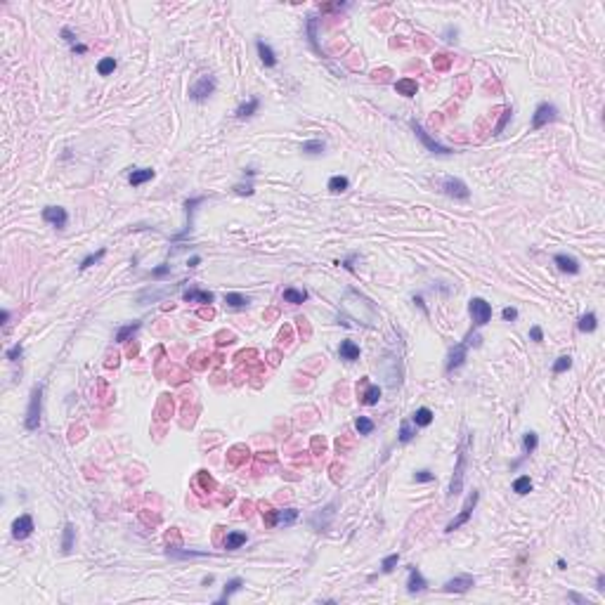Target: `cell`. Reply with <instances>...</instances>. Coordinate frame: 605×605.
I'll return each mask as SVG.
<instances>
[{"label":"cell","mask_w":605,"mask_h":605,"mask_svg":"<svg viewBox=\"0 0 605 605\" xmlns=\"http://www.w3.org/2000/svg\"><path fill=\"white\" fill-rule=\"evenodd\" d=\"M262 518H265V523H267L270 527H275V525H277V511H272L270 506H265V511H262Z\"/></svg>","instance_id":"cell-48"},{"label":"cell","mask_w":605,"mask_h":605,"mask_svg":"<svg viewBox=\"0 0 605 605\" xmlns=\"http://www.w3.org/2000/svg\"><path fill=\"white\" fill-rule=\"evenodd\" d=\"M414 480H416V482H433L435 475L430 473L428 468H423V470H416V473H414Z\"/></svg>","instance_id":"cell-46"},{"label":"cell","mask_w":605,"mask_h":605,"mask_svg":"<svg viewBox=\"0 0 605 605\" xmlns=\"http://www.w3.org/2000/svg\"><path fill=\"white\" fill-rule=\"evenodd\" d=\"M255 48H258V57H260V62L265 64V66H275V64H277V55H275V50L270 48L267 43L258 41V43H255Z\"/></svg>","instance_id":"cell-19"},{"label":"cell","mask_w":605,"mask_h":605,"mask_svg":"<svg viewBox=\"0 0 605 605\" xmlns=\"http://www.w3.org/2000/svg\"><path fill=\"white\" fill-rule=\"evenodd\" d=\"M478 499H480V492H475V489H473V492L468 494V499H466V503H463V509H461V513H459V516H456V518H454V520L447 525V527H445V532H447V534H452L454 529H459L461 525H466L468 520H470V516H473L475 506H478Z\"/></svg>","instance_id":"cell-3"},{"label":"cell","mask_w":605,"mask_h":605,"mask_svg":"<svg viewBox=\"0 0 605 605\" xmlns=\"http://www.w3.org/2000/svg\"><path fill=\"white\" fill-rule=\"evenodd\" d=\"M579 331L582 333H591V331H596V326H598V317H596V312H586L582 319H579Z\"/></svg>","instance_id":"cell-30"},{"label":"cell","mask_w":605,"mask_h":605,"mask_svg":"<svg viewBox=\"0 0 605 605\" xmlns=\"http://www.w3.org/2000/svg\"><path fill=\"white\" fill-rule=\"evenodd\" d=\"M553 262L558 265V270H560V272H567V275H579V260H577V258H572V255L558 253L556 258H553Z\"/></svg>","instance_id":"cell-15"},{"label":"cell","mask_w":605,"mask_h":605,"mask_svg":"<svg viewBox=\"0 0 605 605\" xmlns=\"http://www.w3.org/2000/svg\"><path fill=\"white\" fill-rule=\"evenodd\" d=\"M395 90H397L399 95H405V97H414L416 95V90H419V85H416L414 78H399V81L395 83Z\"/></svg>","instance_id":"cell-27"},{"label":"cell","mask_w":605,"mask_h":605,"mask_svg":"<svg viewBox=\"0 0 605 605\" xmlns=\"http://www.w3.org/2000/svg\"><path fill=\"white\" fill-rule=\"evenodd\" d=\"M241 586H244V579H239V577L229 579V582H227V584H225V589H222V596H220V598H218V605H225L227 600H229V596H232V593H237V591H239Z\"/></svg>","instance_id":"cell-24"},{"label":"cell","mask_w":605,"mask_h":605,"mask_svg":"<svg viewBox=\"0 0 605 605\" xmlns=\"http://www.w3.org/2000/svg\"><path fill=\"white\" fill-rule=\"evenodd\" d=\"M258 107H260V99H258V97H251L248 102H244V104H239V107H237V118L253 116L255 111H258Z\"/></svg>","instance_id":"cell-25"},{"label":"cell","mask_w":605,"mask_h":605,"mask_svg":"<svg viewBox=\"0 0 605 605\" xmlns=\"http://www.w3.org/2000/svg\"><path fill=\"white\" fill-rule=\"evenodd\" d=\"M529 338L534 341V343H542L544 341V331H542V326H532L529 329Z\"/></svg>","instance_id":"cell-52"},{"label":"cell","mask_w":605,"mask_h":605,"mask_svg":"<svg viewBox=\"0 0 605 605\" xmlns=\"http://www.w3.org/2000/svg\"><path fill=\"white\" fill-rule=\"evenodd\" d=\"M71 50H74L76 55H85V52H88V48H85V45H81V43H76Z\"/></svg>","instance_id":"cell-58"},{"label":"cell","mask_w":605,"mask_h":605,"mask_svg":"<svg viewBox=\"0 0 605 605\" xmlns=\"http://www.w3.org/2000/svg\"><path fill=\"white\" fill-rule=\"evenodd\" d=\"M442 189H445V194H447V196H452V199L466 201L468 196H470L466 182H463V180H459V178H445V180H442Z\"/></svg>","instance_id":"cell-8"},{"label":"cell","mask_w":605,"mask_h":605,"mask_svg":"<svg viewBox=\"0 0 605 605\" xmlns=\"http://www.w3.org/2000/svg\"><path fill=\"white\" fill-rule=\"evenodd\" d=\"M412 130L416 132V138L423 142V147H426L430 154H438V156H449V154H454V149H449V147L440 145V142H435L430 135H428L423 128H421V123H416V121H412Z\"/></svg>","instance_id":"cell-6"},{"label":"cell","mask_w":605,"mask_h":605,"mask_svg":"<svg viewBox=\"0 0 605 605\" xmlns=\"http://www.w3.org/2000/svg\"><path fill=\"white\" fill-rule=\"evenodd\" d=\"M248 302L251 300L246 296H241V293H225V305L232 310H244L248 308Z\"/></svg>","instance_id":"cell-31"},{"label":"cell","mask_w":605,"mask_h":605,"mask_svg":"<svg viewBox=\"0 0 605 605\" xmlns=\"http://www.w3.org/2000/svg\"><path fill=\"white\" fill-rule=\"evenodd\" d=\"M501 317L506 319V322H516V319H518V310L516 308H503Z\"/></svg>","instance_id":"cell-54"},{"label":"cell","mask_w":605,"mask_h":605,"mask_svg":"<svg viewBox=\"0 0 605 605\" xmlns=\"http://www.w3.org/2000/svg\"><path fill=\"white\" fill-rule=\"evenodd\" d=\"M282 298H284V302L298 305V302H305V300H308V291H305V289H293V286H289V289H284Z\"/></svg>","instance_id":"cell-23"},{"label":"cell","mask_w":605,"mask_h":605,"mask_svg":"<svg viewBox=\"0 0 605 605\" xmlns=\"http://www.w3.org/2000/svg\"><path fill=\"white\" fill-rule=\"evenodd\" d=\"M62 38H64V41H66V43H69L71 48H74V45H76V36H74V31H71L69 26H64V28H62Z\"/></svg>","instance_id":"cell-55"},{"label":"cell","mask_w":605,"mask_h":605,"mask_svg":"<svg viewBox=\"0 0 605 605\" xmlns=\"http://www.w3.org/2000/svg\"><path fill=\"white\" fill-rule=\"evenodd\" d=\"M43 220L50 222V225L57 227V229H64L66 222H69V213L59 206H45L43 208Z\"/></svg>","instance_id":"cell-9"},{"label":"cell","mask_w":605,"mask_h":605,"mask_svg":"<svg viewBox=\"0 0 605 605\" xmlns=\"http://www.w3.org/2000/svg\"><path fill=\"white\" fill-rule=\"evenodd\" d=\"M215 85H218V81H215V76H201L199 81L194 83L192 88H189V97H192L194 102H204V99H208V97L215 92Z\"/></svg>","instance_id":"cell-5"},{"label":"cell","mask_w":605,"mask_h":605,"mask_svg":"<svg viewBox=\"0 0 605 605\" xmlns=\"http://www.w3.org/2000/svg\"><path fill=\"white\" fill-rule=\"evenodd\" d=\"M414 435H416V428L412 426V423H402L399 426V442H412L414 440Z\"/></svg>","instance_id":"cell-40"},{"label":"cell","mask_w":605,"mask_h":605,"mask_svg":"<svg viewBox=\"0 0 605 605\" xmlns=\"http://www.w3.org/2000/svg\"><path fill=\"white\" fill-rule=\"evenodd\" d=\"M350 187V180L345 178V175H333V178L329 180V189L333 194H341V192H345Z\"/></svg>","instance_id":"cell-34"},{"label":"cell","mask_w":605,"mask_h":605,"mask_svg":"<svg viewBox=\"0 0 605 605\" xmlns=\"http://www.w3.org/2000/svg\"><path fill=\"white\" fill-rule=\"evenodd\" d=\"M572 366V357L570 355H563V357H558L556 362H553V374H563V372H567Z\"/></svg>","instance_id":"cell-41"},{"label":"cell","mask_w":605,"mask_h":605,"mask_svg":"<svg viewBox=\"0 0 605 605\" xmlns=\"http://www.w3.org/2000/svg\"><path fill=\"white\" fill-rule=\"evenodd\" d=\"M536 445H539V438H536V433H525L523 435V447H525V454H534Z\"/></svg>","instance_id":"cell-39"},{"label":"cell","mask_w":605,"mask_h":605,"mask_svg":"<svg viewBox=\"0 0 605 605\" xmlns=\"http://www.w3.org/2000/svg\"><path fill=\"white\" fill-rule=\"evenodd\" d=\"M603 584H605V577H603V575H598V582H596V589H598V591H603V589H605Z\"/></svg>","instance_id":"cell-61"},{"label":"cell","mask_w":605,"mask_h":605,"mask_svg":"<svg viewBox=\"0 0 605 605\" xmlns=\"http://www.w3.org/2000/svg\"><path fill=\"white\" fill-rule=\"evenodd\" d=\"M473 442V435H468V440L463 442L456 452V468H454V475H452V482H449V496H456L463 487V470H466V452Z\"/></svg>","instance_id":"cell-2"},{"label":"cell","mask_w":605,"mask_h":605,"mask_svg":"<svg viewBox=\"0 0 605 605\" xmlns=\"http://www.w3.org/2000/svg\"><path fill=\"white\" fill-rule=\"evenodd\" d=\"M473 584H475V579L470 577V575H459V577H454V579H449V582H445L442 591H447V593H466Z\"/></svg>","instance_id":"cell-13"},{"label":"cell","mask_w":605,"mask_h":605,"mask_svg":"<svg viewBox=\"0 0 605 605\" xmlns=\"http://www.w3.org/2000/svg\"><path fill=\"white\" fill-rule=\"evenodd\" d=\"M372 76H374V78H376V81H385V78H388V76H390V69H383V71H374Z\"/></svg>","instance_id":"cell-57"},{"label":"cell","mask_w":605,"mask_h":605,"mask_svg":"<svg viewBox=\"0 0 605 605\" xmlns=\"http://www.w3.org/2000/svg\"><path fill=\"white\" fill-rule=\"evenodd\" d=\"M21 355H24V348H21L19 343H17V345H12V348L7 350V359H10V362H17V359L21 357Z\"/></svg>","instance_id":"cell-47"},{"label":"cell","mask_w":605,"mask_h":605,"mask_svg":"<svg viewBox=\"0 0 605 605\" xmlns=\"http://www.w3.org/2000/svg\"><path fill=\"white\" fill-rule=\"evenodd\" d=\"M165 556L173 558V560H187V558H206V556H211V553H208V551H180V549H175V546L168 544Z\"/></svg>","instance_id":"cell-17"},{"label":"cell","mask_w":605,"mask_h":605,"mask_svg":"<svg viewBox=\"0 0 605 605\" xmlns=\"http://www.w3.org/2000/svg\"><path fill=\"white\" fill-rule=\"evenodd\" d=\"M324 147H326V145H324L322 140H310V142H302L300 151H302V154H312V156H315V154H322Z\"/></svg>","instance_id":"cell-37"},{"label":"cell","mask_w":605,"mask_h":605,"mask_svg":"<svg viewBox=\"0 0 605 605\" xmlns=\"http://www.w3.org/2000/svg\"><path fill=\"white\" fill-rule=\"evenodd\" d=\"M171 272V265H158V267L151 270V277H156V279H161V277H165Z\"/></svg>","instance_id":"cell-53"},{"label":"cell","mask_w":605,"mask_h":605,"mask_svg":"<svg viewBox=\"0 0 605 605\" xmlns=\"http://www.w3.org/2000/svg\"><path fill=\"white\" fill-rule=\"evenodd\" d=\"M33 529H36L33 527V518L28 516V513H24V516H19L12 523V536L14 539H26V536H31Z\"/></svg>","instance_id":"cell-14"},{"label":"cell","mask_w":605,"mask_h":605,"mask_svg":"<svg viewBox=\"0 0 605 605\" xmlns=\"http://www.w3.org/2000/svg\"><path fill=\"white\" fill-rule=\"evenodd\" d=\"M378 399H381V388H378V385H369L364 390V395H362V405L374 407V405H378Z\"/></svg>","instance_id":"cell-33"},{"label":"cell","mask_w":605,"mask_h":605,"mask_svg":"<svg viewBox=\"0 0 605 605\" xmlns=\"http://www.w3.org/2000/svg\"><path fill=\"white\" fill-rule=\"evenodd\" d=\"M556 565H558V570H565V567H567V563H565L563 558H558V563H556Z\"/></svg>","instance_id":"cell-62"},{"label":"cell","mask_w":605,"mask_h":605,"mask_svg":"<svg viewBox=\"0 0 605 605\" xmlns=\"http://www.w3.org/2000/svg\"><path fill=\"white\" fill-rule=\"evenodd\" d=\"M182 298H185V302H201V305H211L215 300V296L211 291H201V289H194V286L187 289L182 293Z\"/></svg>","instance_id":"cell-16"},{"label":"cell","mask_w":605,"mask_h":605,"mask_svg":"<svg viewBox=\"0 0 605 605\" xmlns=\"http://www.w3.org/2000/svg\"><path fill=\"white\" fill-rule=\"evenodd\" d=\"M459 90H461V97H466V95H468V90H470V88H468V78H466V76H463V78L459 81Z\"/></svg>","instance_id":"cell-56"},{"label":"cell","mask_w":605,"mask_h":605,"mask_svg":"<svg viewBox=\"0 0 605 605\" xmlns=\"http://www.w3.org/2000/svg\"><path fill=\"white\" fill-rule=\"evenodd\" d=\"M468 310H470V317H473V326L480 329L492 319V305H489L485 298H470L468 302Z\"/></svg>","instance_id":"cell-4"},{"label":"cell","mask_w":605,"mask_h":605,"mask_svg":"<svg viewBox=\"0 0 605 605\" xmlns=\"http://www.w3.org/2000/svg\"><path fill=\"white\" fill-rule=\"evenodd\" d=\"M556 118H558V109H556V107H553V104H549V102H542L534 109V116H532V128H534V130H539V128L549 125L551 121H556Z\"/></svg>","instance_id":"cell-7"},{"label":"cell","mask_w":605,"mask_h":605,"mask_svg":"<svg viewBox=\"0 0 605 605\" xmlns=\"http://www.w3.org/2000/svg\"><path fill=\"white\" fill-rule=\"evenodd\" d=\"M355 428H357L359 435H372L374 428H376V423H374L372 419H366V416H357V421H355Z\"/></svg>","instance_id":"cell-36"},{"label":"cell","mask_w":605,"mask_h":605,"mask_svg":"<svg viewBox=\"0 0 605 605\" xmlns=\"http://www.w3.org/2000/svg\"><path fill=\"white\" fill-rule=\"evenodd\" d=\"M7 319H10V312H7V310H3V324H7Z\"/></svg>","instance_id":"cell-64"},{"label":"cell","mask_w":605,"mask_h":605,"mask_svg":"<svg viewBox=\"0 0 605 605\" xmlns=\"http://www.w3.org/2000/svg\"><path fill=\"white\" fill-rule=\"evenodd\" d=\"M570 598L577 600V603H584V598H582V596H577V593H570Z\"/></svg>","instance_id":"cell-63"},{"label":"cell","mask_w":605,"mask_h":605,"mask_svg":"<svg viewBox=\"0 0 605 605\" xmlns=\"http://www.w3.org/2000/svg\"><path fill=\"white\" fill-rule=\"evenodd\" d=\"M104 253H107V251H104V248H99L97 253L88 255V258H85V260H83L81 265H78V267H81V270H88V267H92V265H97V262L102 260V258H104Z\"/></svg>","instance_id":"cell-42"},{"label":"cell","mask_w":605,"mask_h":605,"mask_svg":"<svg viewBox=\"0 0 605 605\" xmlns=\"http://www.w3.org/2000/svg\"><path fill=\"white\" fill-rule=\"evenodd\" d=\"M338 355H341V359H345V362H355V359L359 357V345L355 343V341H343L341 348H338Z\"/></svg>","instance_id":"cell-20"},{"label":"cell","mask_w":605,"mask_h":605,"mask_svg":"<svg viewBox=\"0 0 605 605\" xmlns=\"http://www.w3.org/2000/svg\"><path fill=\"white\" fill-rule=\"evenodd\" d=\"M74 539H76V527H74V523H66L64 525V536H62V553H71Z\"/></svg>","instance_id":"cell-29"},{"label":"cell","mask_w":605,"mask_h":605,"mask_svg":"<svg viewBox=\"0 0 605 605\" xmlns=\"http://www.w3.org/2000/svg\"><path fill=\"white\" fill-rule=\"evenodd\" d=\"M246 542H248V534H244V532H227L222 546H225L227 551H237V549H241Z\"/></svg>","instance_id":"cell-21"},{"label":"cell","mask_w":605,"mask_h":605,"mask_svg":"<svg viewBox=\"0 0 605 605\" xmlns=\"http://www.w3.org/2000/svg\"><path fill=\"white\" fill-rule=\"evenodd\" d=\"M298 516H300V511L298 509H282L277 511V525H293L298 520Z\"/></svg>","instance_id":"cell-28"},{"label":"cell","mask_w":605,"mask_h":605,"mask_svg":"<svg viewBox=\"0 0 605 605\" xmlns=\"http://www.w3.org/2000/svg\"><path fill=\"white\" fill-rule=\"evenodd\" d=\"M407 570H409V579H407V591H409V593H421V591H426V589H428V582H426V577L421 575L419 567H416V565H409Z\"/></svg>","instance_id":"cell-12"},{"label":"cell","mask_w":605,"mask_h":605,"mask_svg":"<svg viewBox=\"0 0 605 605\" xmlns=\"http://www.w3.org/2000/svg\"><path fill=\"white\" fill-rule=\"evenodd\" d=\"M456 36H459V28H456V26H452V24H449V26L445 28V33H442V38H445V41H447V43H456Z\"/></svg>","instance_id":"cell-49"},{"label":"cell","mask_w":605,"mask_h":605,"mask_svg":"<svg viewBox=\"0 0 605 605\" xmlns=\"http://www.w3.org/2000/svg\"><path fill=\"white\" fill-rule=\"evenodd\" d=\"M513 492L516 494H529L532 492V480H529V475H520L516 482H513Z\"/></svg>","instance_id":"cell-35"},{"label":"cell","mask_w":605,"mask_h":605,"mask_svg":"<svg viewBox=\"0 0 605 605\" xmlns=\"http://www.w3.org/2000/svg\"><path fill=\"white\" fill-rule=\"evenodd\" d=\"M466 355H468V345L466 343H456L449 350V355H447V374H452L454 369H459V366H463V362H466Z\"/></svg>","instance_id":"cell-11"},{"label":"cell","mask_w":605,"mask_h":605,"mask_svg":"<svg viewBox=\"0 0 605 605\" xmlns=\"http://www.w3.org/2000/svg\"><path fill=\"white\" fill-rule=\"evenodd\" d=\"M41 412H43V385H33L31 399H28L26 419H24L26 430H38V426H41Z\"/></svg>","instance_id":"cell-1"},{"label":"cell","mask_w":605,"mask_h":605,"mask_svg":"<svg viewBox=\"0 0 605 605\" xmlns=\"http://www.w3.org/2000/svg\"><path fill=\"white\" fill-rule=\"evenodd\" d=\"M412 423L416 428H426V426H430L433 423V412L428 409V407H419L416 412H414V416H412Z\"/></svg>","instance_id":"cell-22"},{"label":"cell","mask_w":605,"mask_h":605,"mask_svg":"<svg viewBox=\"0 0 605 605\" xmlns=\"http://www.w3.org/2000/svg\"><path fill=\"white\" fill-rule=\"evenodd\" d=\"M511 116H513V109H511V107H506V109H503V116H501V121H499V123L494 125V130H492V135H499V132H501L503 128H506V123H509V121H511Z\"/></svg>","instance_id":"cell-45"},{"label":"cell","mask_w":605,"mask_h":605,"mask_svg":"<svg viewBox=\"0 0 605 605\" xmlns=\"http://www.w3.org/2000/svg\"><path fill=\"white\" fill-rule=\"evenodd\" d=\"M199 262H201V258H199V255H194V258H189V260H187V265H189V267H196Z\"/></svg>","instance_id":"cell-59"},{"label":"cell","mask_w":605,"mask_h":605,"mask_svg":"<svg viewBox=\"0 0 605 605\" xmlns=\"http://www.w3.org/2000/svg\"><path fill=\"white\" fill-rule=\"evenodd\" d=\"M397 563H399V553H390V556H385L383 560H381V570H383V572H392Z\"/></svg>","instance_id":"cell-44"},{"label":"cell","mask_w":605,"mask_h":605,"mask_svg":"<svg viewBox=\"0 0 605 605\" xmlns=\"http://www.w3.org/2000/svg\"><path fill=\"white\" fill-rule=\"evenodd\" d=\"M234 192L241 194V196H244V194H246V196H251V194H253V185H251V182H239V185L234 187Z\"/></svg>","instance_id":"cell-50"},{"label":"cell","mask_w":605,"mask_h":605,"mask_svg":"<svg viewBox=\"0 0 605 605\" xmlns=\"http://www.w3.org/2000/svg\"><path fill=\"white\" fill-rule=\"evenodd\" d=\"M199 317H204V319H211V317H213V310H211V308H208V310H201Z\"/></svg>","instance_id":"cell-60"},{"label":"cell","mask_w":605,"mask_h":605,"mask_svg":"<svg viewBox=\"0 0 605 605\" xmlns=\"http://www.w3.org/2000/svg\"><path fill=\"white\" fill-rule=\"evenodd\" d=\"M204 196H194V199H187L185 201V211H187V227L182 229V232H178L175 237H173V241H180V239H185L187 234L192 232L194 229V211H196V206H201L204 204Z\"/></svg>","instance_id":"cell-10"},{"label":"cell","mask_w":605,"mask_h":605,"mask_svg":"<svg viewBox=\"0 0 605 605\" xmlns=\"http://www.w3.org/2000/svg\"><path fill=\"white\" fill-rule=\"evenodd\" d=\"M154 175H156L154 168H132V173L128 175V182H130L132 187H140V185H145V182H149Z\"/></svg>","instance_id":"cell-18"},{"label":"cell","mask_w":605,"mask_h":605,"mask_svg":"<svg viewBox=\"0 0 605 605\" xmlns=\"http://www.w3.org/2000/svg\"><path fill=\"white\" fill-rule=\"evenodd\" d=\"M114 69H116V59H114V57H104V59H99V64H97V74L99 76L114 74Z\"/></svg>","instance_id":"cell-38"},{"label":"cell","mask_w":605,"mask_h":605,"mask_svg":"<svg viewBox=\"0 0 605 605\" xmlns=\"http://www.w3.org/2000/svg\"><path fill=\"white\" fill-rule=\"evenodd\" d=\"M433 66L438 71H447L449 66H452V57L449 55H435L433 57Z\"/></svg>","instance_id":"cell-43"},{"label":"cell","mask_w":605,"mask_h":605,"mask_svg":"<svg viewBox=\"0 0 605 605\" xmlns=\"http://www.w3.org/2000/svg\"><path fill=\"white\" fill-rule=\"evenodd\" d=\"M244 459H248V449L244 447V445H237V447H232V449H229V454H227L229 466H239Z\"/></svg>","instance_id":"cell-32"},{"label":"cell","mask_w":605,"mask_h":605,"mask_svg":"<svg viewBox=\"0 0 605 605\" xmlns=\"http://www.w3.org/2000/svg\"><path fill=\"white\" fill-rule=\"evenodd\" d=\"M199 480L204 482V487H206V489H215V480L206 473V470H199Z\"/></svg>","instance_id":"cell-51"},{"label":"cell","mask_w":605,"mask_h":605,"mask_svg":"<svg viewBox=\"0 0 605 605\" xmlns=\"http://www.w3.org/2000/svg\"><path fill=\"white\" fill-rule=\"evenodd\" d=\"M140 331V322H132V324H125V326H121V329L116 331V336H114V341L116 343H125V341H130L135 333Z\"/></svg>","instance_id":"cell-26"}]
</instances>
